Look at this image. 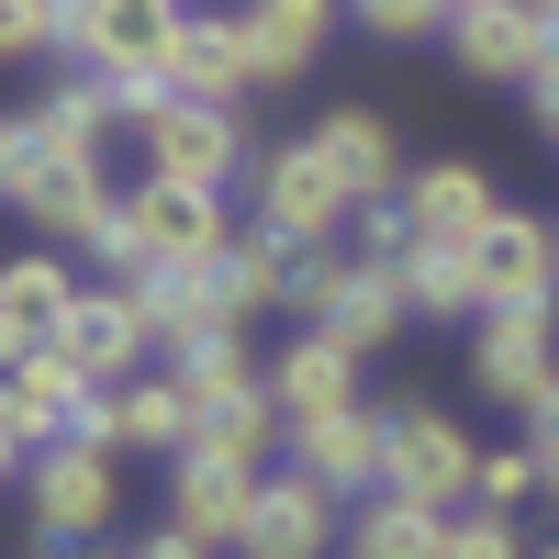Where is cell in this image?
Masks as SVG:
<instances>
[{"mask_svg":"<svg viewBox=\"0 0 559 559\" xmlns=\"http://www.w3.org/2000/svg\"><path fill=\"white\" fill-rule=\"evenodd\" d=\"M526 492H548V481H537V448H526V437H515V448H481V471H471V503H503V515H515Z\"/></svg>","mask_w":559,"mask_h":559,"instance_id":"4316f807","label":"cell"},{"mask_svg":"<svg viewBox=\"0 0 559 559\" xmlns=\"http://www.w3.org/2000/svg\"><path fill=\"white\" fill-rule=\"evenodd\" d=\"M123 292L146 302V324H157V347H168V358H191V347H224V336H247V313L224 302L213 258H202V269H134Z\"/></svg>","mask_w":559,"mask_h":559,"instance_id":"30bf717a","label":"cell"},{"mask_svg":"<svg viewBox=\"0 0 559 559\" xmlns=\"http://www.w3.org/2000/svg\"><path fill=\"white\" fill-rule=\"evenodd\" d=\"M68 302H79V269L57 258V247H34V258H0V324H12L23 347H45L68 324Z\"/></svg>","mask_w":559,"mask_h":559,"instance_id":"7402d4cb","label":"cell"},{"mask_svg":"<svg viewBox=\"0 0 559 559\" xmlns=\"http://www.w3.org/2000/svg\"><path fill=\"white\" fill-rule=\"evenodd\" d=\"M280 448H292V471L324 481V492H381V414L369 403H336V414H302V426H280Z\"/></svg>","mask_w":559,"mask_h":559,"instance_id":"8fae6325","label":"cell"},{"mask_svg":"<svg viewBox=\"0 0 559 559\" xmlns=\"http://www.w3.org/2000/svg\"><path fill=\"white\" fill-rule=\"evenodd\" d=\"M471 381L526 414L559 381V302H481L471 313Z\"/></svg>","mask_w":559,"mask_h":559,"instance_id":"277c9868","label":"cell"},{"mask_svg":"<svg viewBox=\"0 0 559 559\" xmlns=\"http://www.w3.org/2000/svg\"><path fill=\"white\" fill-rule=\"evenodd\" d=\"M90 392H102V381H90V369H79L57 336H45V347H23V358H12V381H0V403L23 414V437H34V448H45V437H68Z\"/></svg>","mask_w":559,"mask_h":559,"instance_id":"e0dca14e","label":"cell"},{"mask_svg":"<svg viewBox=\"0 0 559 559\" xmlns=\"http://www.w3.org/2000/svg\"><path fill=\"white\" fill-rule=\"evenodd\" d=\"M23 503H34V537H57V548H90L112 526V448H90V437H45L34 448V471H23Z\"/></svg>","mask_w":559,"mask_h":559,"instance_id":"3957f363","label":"cell"},{"mask_svg":"<svg viewBox=\"0 0 559 559\" xmlns=\"http://www.w3.org/2000/svg\"><path fill=\"white\" fill-rule=\"evenodd\" d=\"M123 224H134V258L146 269H202L224 258V191H202V179H134L123 191Z\"/></svg>","mask_w":559,"mask_h":559,"instance_id":"8992f818","label":"cell"},{"mask_svg":"<svg viewBox=\"0 0 559 559\" xmlns=\"http://www.w3.org/2000/svg\"><path fill=\"white\" fill-rule=\"evenodd\" d=\"M526 448H537V481L559 492V381H548V392L526 403Z\"/></svg>","mask_w":559,"mask_h":559,"instance_id":"f546056e","label":"cell"},{"mask_svg":"<svg viewBox=\"0 0 559 559\" xmlns=\"http://www.w3.org/2000/svg\"><path fill=\"white\" fill-rule=\"evenodd\" d=\"M269 403H280V426H302V414H336V403H358V358L336 347V336H302L269 358Z\"/></svg>","mask_w":559,"mask_h":559,"instance_id":"ac0fdd59","label":"cell"},{"mask_svg":"<svg viewBox=\"0 0 559 559\" xmlns=\"http://www.w3.org/2000/svg\"><path fill=\"white\" fill-rule=\"evenodd\" d=\"M448 12H459V0H448Z\"/></svg>","mask_w":559,"mask_h":559,"instance_id":"f35d334b","label":"cell"},{"mask_svg":"<svg viewBox=\"0 0 559 559\" xmlns=\"http://www.w3.org/2000/svg\"><path fill=\"white\" fill-rule=\"evenodd\" d=\"M236 548H247V559H324V548H347V515H336V492H324V481L280 471V481H258V515H247Z\"/></svg>","mask_w":559,"mask_h":559,"instance_id":"4fadbf2b","label":"cell"},{"mask_svg":"<svg viewBox=\"0 0 559 559\" xmlns=\"http://www.w3.org/2000/svg\"><path fill=\"white\" fill-rule=\"evenodd\" d=\"M448 559H526V537H515L503 503H459L448 515Z\"/></svg>","mask_w":559,"mask_h":559,"instance_id":"484cf974","label":"cell"},{"mask_svg":"<svg viewBox=\"0 0 559 559\" xmlns=\"http://www.w3.org/2000/svg\"><path fill=\"white\" fill-rule=\"evenodd\" d=\"M12 168H23V134H12V112H0V202H12Z\"/></svg>","mask_w":559,"mask_h":559,"instance_id":"836d02e7","label":"cell"},{"mask_svg":"<svg viewBox=\"0 0 559 559\" xmlns=\"http://www.w3.org/2000/svg\"><path fill=\"white\" fill-rule=\"evenodd\" d=\"M23 471H34V437H23V414L0 403V481H23Z\"/></svg>","mask_w":559,"mask_h":559,"instance_id":"1f68e13d","label":"cell"},{"mask_svg":"<svg viewBox=\"0 0 559 559\" xmlns=\"http://www.w3.org/2000/svg\"><path fill=\"white\" fill-rule=\"evenodd\" d=\"M68 23H57V0H0V68H23V57H57Z\"/></svg>","mask_w":559,"mask_h":559,"instance_id":"83f0119b","label":"cell"},{"mask_svg":"<svg viewBox=\"0 0 559 559\" xmlns=\"http://www.w3.org/2000/svg\"><path fill=\"white\" fill-rule=\"evenodd\" d=\"M168 90H191V102H224V112H236L247 90H269V68H258V34H247V12H191V23H179Z\"/></svg>","mask_w":559,"mask_h":559,"instance_id":"7c38bea8","label":"cell"},{"mask_svg":"<svg viewBox=\"0 0 559 559\" xmlns=\"http://www.w3.org/2000/svg\"><path fill=\"white\" fill-rule=\"evenodd\" d=\"M347 559H448V503L358 492V515H347Z\"/></svg>","mask_w":559,"mask_h":559,"instance_id":"ffe728a7","label":"cell"},{"mask_svg":"<svg viewBox=\"0 0 559 559\" xmlns=\"http://www.w3.org/2000/svg\"><path fill=\"white\" fill-rule=\"evenodd\" d=\"M247 515H258V459L191 437V448H179V481H168V526H179V537H202V548H236Z\"/></svg>","mask_w":559,"mask_h":559,"instance_id":"ba28073f","label":"cell"},{"mask_svg":"<svg viewBox=\"0 0 559 559\" xmlns=\"http://www.w3.org/2000/svg\"><path fill=\"white\" fill-rule=\"evenodd\" d=\"M313 146H324V168H336V179H347V202H392V191H403V179H414V168H403V146H392V123H381V112H324V123H313Z\"/></svg>","mask_w":559,"mask_h":559,"instance_id":"d6986e66","label":"cell"},{"mask_svg":"<svg viewBox=\"0 0 559 559\" xmlns=\"http://www.w3.org/2000/svg\"><path fill=\"white\" fill-rule=\"evenodd\" d=\"M112 437L123 448H191L202 426H191V392H179V369H168V381H112Z\"/></svg>","mask_w":559,"mask_h":559,"instance_id":"d4e9b609","label":"cell"},{"mask_svg":"<svg viewBox=\"0 0 559 559\" xmlns=\"http://www.w3.org/2000/svg\"><path fill=\"white\" fill-rule=\"evenodd\" d=\"M471 258H481V302H559V224H537V213L503 202Z\"/></svg>","mask_w":559,"mask_h":559,"instance_id":"9a60e30c","label":"cell"},{"mask_svg":"<svg viewBox=\"0 0 559 559\" xmlns=\"http://www.w3.org/2000/svg\"><path fill=\"white\" fill-rule=\"evenodd\" d=\"M358 23L392 34V45H414V34H448V0H358Z\"/></svg>","mask_w":559,"mask_h":559,"instance_id":"f1b7e54d","label":"cell"},{"mask_svg":"<svg viewBox=\"0 0 559 559\" xmlns=\"http://www.w3.org/2000/svg\"><path fill=\"white\" fill-rule=\"evenodd\" d=\"M57 347H68V358L90 369V381H134V358L157 347V324H146V302H134L123 280H112V292H79V302H68Z\"/></svg>","mask_w":559,"mask_h":559,"instance_id":"5bb4252c","label":"cell"},{"mask_svg":"<svg viewBox=\"0 0 559 559\" xmlns=\"http://www.w3.org/2000/svg\"><path fill=\"white\" fill-rule=\"evenodd\" d=\"M236 12H247V34H258L269 90H292V79L324 57V34H336V0H236Z\"/></svg>","mask_w":559,"mask_h":559,"instance_id":"44dd1931","label":"cell"},{"mask_svg":"<svg viewBox=\"0 0 559 559\" xmlns=\"http://www.w3.org/2000/svg\"><path fill=\"white\" fill-rule=\"evenodd\" d=\"M68 559H102V548H68Z\"/></svg>","mask_w":559,"mask_h":559,"instance_id":"d590c367","label":"cell"},{"mask_svg":"<svg viewBox=\"0 0 559 559\" xmlns=\"http://www.w3.org/2000/svg\"><path fill=\"white\" fill-rule=\"evenodd\" d=\"M134 559H213V548H202V537H179V526H168V537H146V548H134Z\"/></svg>","mask_w":559,"mask_h":559,"instance_id":"d6a6232c","label":"cell"},{"mask_svg":"<svg viewBox=\"0 0 559 559\" xmlns=\"http://www.w3.org/2000/svg\"><path fill=\"white\" fill-rule=\"evenodd\" d=\"M526 112L559 134V45H548V57H537V79H526Z\"/></svg>","mask_w":559,"mask_h":559,"instance_id":"4dcf8cb0","label":"cell"},{"mask_svg":"<svg viewBox=\"0 0 559 559\" xmlns=\"http://www.w3.org/2000/svg\"><path fill=\"white\" fill-rule=\"evenodd\" d=\"M548 45H559L548 0H459V12H448V57L471 79H492V90H526Z\"/></svg>","mask_w":559,"mask_h":559,"instance_id":"5b68a950","label":"cell"},{"mask_svg":"<svg viewBox=\"0 0 559 559\" xmlns=\"http://www.w3.org/2000/svg\"><path fill=\"white\" fill-rule=\"evenodd\" d=\"M492 168H471V157H437V168H414L403 179V224L414 236H448V247H481L492 236Z\"/></svg>","mask_w":559,"mask_h":559,"instance_id":"2e32d148","label":"cell"},{"mask_svg":"<svg viewBox=\"0 0 559 559\" xmlns=\"http://www.w3.org/2000/svg\"><path fill=\"white\" fill-rule=\"evenodd\" d=\"M471 471H481V437L437 403H392L381 414V492H414V503H471Z\"/></svg>","mask_w":559,"mask_h":559,"instance_id":"7a4b0ae2","label":"cell"},{"mask_svg":"<svg viewBox=\"0 0 559 559\" xmlns=\"http://www.w3.org/2000/svg\"><path fill=\"white\" fill-rule=\"evenodd\" d=\"M537 559H559V537H548V548H537Z\"/></svg>","mask_w":559,"mask_h":559,"instance_id":"8d00e7d4","label":"cell"},{"mask_svg":"<svg viewBox=\"0 0 559 559\" xmlns=\"http://www.w3.org/2000/svg\"><path fill=\"white\" fill-rule=\"evenodd\" d=\"M548 12H559V0H548Z\"/></svg>","mask_w":559,"mask_h":559,"instance_id":"74e56055","label":"cell"},{"mask_svg":"<svg viewBox=\"0 0 559 559\" xmlns=\"http://www.w3.org/2000/svg\"><path fill=\"white\" fill-rule=\"evenodd\" d=\"M12 358H23V336H12V324H0V381H12Z\"/></svg>","mask_w":559,"mask_h":559,"instance_id":"e575fe53","label":"cell"},{"mask_svg":"<svg viewBox=\"0 0 559 559\" xmlns=\"http://www.w3.org/2000/svg\"><path fill=\"white\" fill-rule=\"evenodd\" d=\"M292 269H302V247H292V236H269V224L224 236V258H213V280H224V302H236V313H269V302H292Z\"/></svg>","mask_w":559,"mask_h":559,"instance_id":"603a6c76","label":"cell"},{"mask_svg":"<svg viewBox=\"0 0 559 559\" xmlns=\"http://www.w3.org/2000/svg\"><path fill=\"white\" fill-rule=\"evenodd\" d=\"M134 134H146V168H157V179H202V191H224V179L247 168L236 112H224V102H191V90H168Z\"/></svg>","mask_w":559,"mask_h":559,"instance_id":"9c48e42d","label":"cell"},{"mask_svg":"<svg viewBox=\"0 0 559 559\" xmlns=\"http://www.w3.org/2000/svg\"><path fill=\"white\" fill-rule=\"evenodd\" d=\"M403 302L414 313H481V258L448 247V236H414L403 247Z\"/></svg>","mask_w":559,"mask_h":559,"instance_id":"cb8c5ba5","label":"cell"},{"mask_svg":"<svg viewBox=\"0 0 559 559\" xmlns=\"http://www.w3.org/2000/svg\"><path fill=\"white\" fill-rule=\"evenodd\" d=\"M292 313L313 324V336H336L347 358H369V347H392L403 336V258H369V247H302V269H292Z\"/></svg>","mask_w":559,"mask_h":559,"instance_id":"6da1fadb","label":"cell"},{"mask_svg":"<svg viewBox=\"0 0 559 559\" xmlns=\"http://www.w3.org/2000/svg\"><path fill=\"white\" fill-rule=\"evenodd\" d=\"M347 179L324 168V146L302 134V146H269L258 157V224L269 236H292V247H336V224H347Z\"/></svg>","mask_w":559,"mask_h":559,"instance_id":"52a82bcc","label":"cell"}]
</instances>
